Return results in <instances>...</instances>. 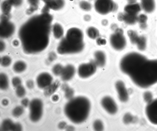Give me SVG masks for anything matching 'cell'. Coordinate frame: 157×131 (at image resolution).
Listing matches in <instances>:
<instances>
[{"mask_svg": "<svg viewBox=\"0 0 157 131\" xmlns=\"http://www.w3.org/2000/svg\"><path fill=\"white\" fill-rule=\"evenodd\" d=\"M147 117L152 124L157 125V98L148 103L145 110Z\"/></svg>", "mask_w": 157, "mask_h": 131, "instance_id": "9c48e42d", "label": "cell"}, {"mask_svg": "<svg viewBox=\"0 0 157 131\" xmlns=\"http://www.w3.org/2000/svg\"><path fill=\"white\" fill-rule=\"evenodd\" d=\"M132 119V117L131 115L129 114H126L123 117L124 122L128 124L129 123Z\"/></svg>", "mask_w": 157, "mask_h": 131, "instance_id": "d590c367", "label": "cell"}, {"mask_svg": "<svg viewBox=\"0 0 157 131\" xmlns=\"http://www.w3.org/2000/svg\"><path fill=\"white\" fill-rule=\"evenodd\" d=\"M59 97L57 95H55L53 96L52 97V99L54 101H56L58 100Z\"/></svg>", "mask_w": 157, "mask_h": 131, "instance_id": "c3c4849f", "label": "cell"}, {"mask_svg": "<svg viewBox=\"0 0 157 131\" xmlns=\"http://www.w3.org/2000/svg\"><path fill=\"white\" fill-rule=\"evenodd\" d=\"M91 16L89 15H86L84 17L85 20L86 21H89L91 19Z\"/></svg>", "mask_w": 157, "mask_h": 131, "instance_id": "bcb514c9", "label": "cell"}, {"mask_svg": "<svg viewBox=\"0 0 157 131\" xmlns=\"http://www.w3.org/2000/svg\"><path fill=\"white\" fill-rule=\"evenodd\" d=\"M65 129L67 131H72L74 129V127L71 126H67Z\"/></svg>", "mask_w": 157, "mask_h": 131, "instance_id": "7dc6e473", "label": "cell"}, {"mask_svg": "<svg viewBox=\"0 0 157 131\" xmlns=\"http://www.w3.org/2000/svg\"><path fill=\"white\" fill-rule=\"evenodd\" d=\"M75 72V67L72 65L68 64L63 67L60 75L62 80L66 81L71 79L74 76Z\"/></svg>", "mask_w": 157, "mask_h": 131, "instance_id": "e0dca14e", "label": "cell"}, {"mask_svg": "<svg viewBox=\"0 0 157 131\" xmlns=\"http://www.w3.org/2000/svg\"><path fill=\"white\" fill-rule=\"evenodd\" d=\"M27 86L29 89H32L34 87V83L32 80H29L26 82Z\"/></svg>", "mask_w": 157, "mask_h": 131, "instance_id": "60d3db41", "label": "cell"}, {"mask_svg": "<svg viewBox=\"0 0 157 131\" xmlns=\"http://www.w3.org/2000/svg\"><path fill=\"white\" fill-rule=\"evenodd\" d=\"M94 8L97 13L105 15L117 11L118 6L113 0H95Z\"/></svg>", "mask_w": 157, "mask_h": 131, "instance_id": "8992f818", "label": "cell"}, {"mask_svg": "<svg viewBox=\"0 0 157 131\" xmlns=\"http://www.w3.org/2000/svg\"><path fill=\"white\" fill-rule=\"evenodd\" d=\"M124 12L129 14L138 16L142 11L138 2L128 3L124 7Z\"/></svg>", "mask_w": 157, "mask_h": 131, "instance_id": "2e32d148", "label": "cell"}, {"mask_svg": "<svg viewBox=\"0 0 157 131\" xmlns=\"http://www.w3.org/2000/svg\"><path fill=\"white\" fill-rule=\"evenodd\" d=\"M84 43L65 36L60 41L57 47L58 53L61 55L74 54L82 51Z\"/></svg>", "mask_w": 157, "mask_h": 131, "instance_id": "277c9868", "label": "cell"}, {"mask_svg": "<svg viewBox=\"0 0 157 131\" xmlns=\"http://www.w3.org/2000/svg\"><path fill=\"white\" fill-rule=\"evenodd\" d=\"M13 43L14 44V45H17L18 44V42L17 40H14L13 42Z\"/></svg>", "mask_w": 157, "mask_h": 131, "instance_id": "816d5d0a", "label": "cell"}, {"mask_svg": "<svg viewBox=\"0 0 157 131\" xmlns=\"http://www.w3.org/2000/svg\"><path fill=\"white\" fill-rule=\"evenodd\" d=\"M5 43L2 41L0 42V51L1 52L4 50L5 48Z\"/></svg>", "mask_w": 157, "mask_h": 131, "instance_id": "f6af8a7d", "label": "cell"}, {"mask_svg": "<svg viewBox=\"0 0 157 131\" xmlns=\"http://www.w3.org/2000/svg\"><path fill=\"white\" fill-rule=\"evenodd\" d=\"M138 16L129 14L124 12L119 13L117 18L119 21H123L127 24L131 25L137 23Z\"/></svg>", "mask_w": 157, "mask_h": 131, "instance_id": "9a60e30c", "label": "cell"}, {"mask_svg": "<svg viewBox=\"0 0 157 131\" xmlns=\"http://www.w3.org/2000/svg\"><path fill=\"white\" fill-rule=\"evenodd\" d=\"M86 33L90 38L93 39L98 38L99 35L98 30L93 27H88L86 29Z\"/></svg>", "mask_w": 157, "mask_h": 131, "instance_id": "cb8c5ba5", "label": "cell"}, {"mask_svg": "<svg viewBox=\"0 0 157 131\" xmlns=\"http://www.w3.org/2000/svg\"><path fill=\"white\" fill-rule=\"evenodd\" d=\"M11 62V59L8 56H4L1 58L0 64L2 66L8 67L10 65Z\"/></svg>", "mask_w": 157, "mask_h": 131, "instance_id": "1f68e13d", "label": "cell"}, {"mask_svg": "<svg viewBox=\"0 0 157 131\" xmlns=\"http://www.w3.org/2000/svg\"><path fill=\"white\" fill-rule=\"evenodd\" d=\"M120 67L139 87L147 88L157 83V59H149L140 52H131L122 57Z\"/></svg>", "mask_w": 157, "mask_h": 131, "instance_id": "7a4b0ae2", "label": "cell"}, {"mask_svg": "<svg viewBox=\"0 0 157 131\" xmlns=\"http://www.w3.org/2000/svg\"><path fill=\"white\" fill-rule=\"evenodd\" d=\"M22 129L21 125L19 123H14L12 131H21Z\"/></svg>", "mask_w": 157, "mask_h": 131, "instance_id": "8d00e7d4", "label": "cell"}, {"mask_svg": "<svg viewBox=\"0 0 157 131\" xmlns=\"http://www.w3.org/2000/svg\"><path fill=\"white\" fill-rule=\"evenodd\" d=\"M9 86V80L7 75L4 73L0 75V88L3 90L6 89Z\"/></svg>", "mask_w": 157, "mask_h": 131, "instance_id": "d4e9b609", "label": "cell"}, {"mask_svg": "<svg viewBox=\"0 0 157 131\" xmlns=\"http://www.w3.org/2000/svg\"><path fill=\"white\" fill-rule=\"evenodd\" d=\"M101 103L103 107L108 113L113 115L117 112V105L111 97L108 96L104 97L101 100Z\"/></svg>", "mask_w": 157, "mask_h": 131, "instance_id": "7c38bea8", "label": "cell"}, {"mask_svg": "<svg viewBox=\"0 0 157 131\" xmlns=\"http://www.w3.org/2000/svg\"><path fill=\"white\" fill-rule=\"evenodd\" d=\"M14 123L10 119H5L2 123L1 129L2 131H12Z\"/></svg>", "mask_w": 157, "mask_h": 131, "instance_id": "4316f807", "label": "cell"}, {"mask_svg": "<svg viewBox=\"0 0 157 131\" xmlns=\"http://www.w3.org/2000/svg\"><path fill=\"white\" fill-rule=\"evenodd\" d=\"M90 104L89 100L82 96L73 98L66 104L65 113L72 122L78 124L84 122L89 115Z\"/></svg>", "mask_w": 157, "mask_h": 131, "instance_id": "3957f363", "label": "cell"}, {"mask_svg": "<svg viewBox=\"0 0 157 131\" xmlns=\"http://www.w3.org/2000/svg\"><path fill=\"white\" fill-rule=\"evenodd\" d=\"M97 67V66L93 60L87 63L82 64L79 66L78 68V75L82 78H88L95 72Z\"/></svg>", "mask_w": 157, "mask_h": 131, "instance_id": "ba28073f", "label": "cell"}, {"mask_svg": "<svg viewBox=\"0 0 157 131\" xmlns=\"http://www.w3.org/2000/svg\"><path fill=\"white\" fill-rule=\"evenodd\" d=\"M94 60L96 65L100 67H103L106 63V56L105 53L101 51H96L94 54Z\"/></svg>", "mask_w": 157, "mask_h": 131, "instance_id": "ac0fdd59", "label": "cell"}, {"mask_svg": "<svg viewBox=\"0 0 157 131\" xmlns=\"http://www.w3.org/2000/svg\"><path fill=\"white\" fill-rule=\"evenodd\" d=\"M49 7L54 10H58L64 6V0H49L47 2Z\"/></svg>", "mask_w": 157, "mask_h": 131, "instance_id": "ffe728a7", "label": "cell"}, {"mask_svg": "<svg viewBox=\"0 0 157 131\" xmlns=\"http://www.w3.org/2000/svg\"><path fill=\"white\" fill-rule=\"evenodd\" d=\"M61 89L65 92V96L66 98L71 99L73 98L74 91L66 84H63L61 86Z\"/></svg>", "mask_w": 157, "mask_h": 131, "instance_id": "484cf974", "label": "cell"}, {"mask_svg": "<svg viewBox=\"0 0 157 131\" xmlns=\"http://www.w3.org/2000/svg\"><path fill=\"white\" fill-rule=\"evenodd\" d=\"M56 56L54 53L52 52L49 54L48 59L50 61H52L56 59Z\"/></svg>", "mask_w": 157, "mask_h": 131, "instance_id": "7bdbcfd3", "label": "cell"}, {"mask_svg": "<svg viewBox=\"0 0 157 131\" xmlns=\"http://www.w3.org/2000/svg\"><path fill=\"white\" fill-rule=\"evenodd\" d=\"M109 40L112 47L117 50H122L126 45V40L121 28L117 27L114 30V32L110 36Z\"/></svg>", "mask_w": 157, "mask_h": 131, "instance_id": "5b68a950", "label": "cell"}, {"mask_svg": "<svg viewBox=\"0 0 157 131\" xmlns=\"http://www.w3.org/2000/svg\"><path fill=\"white\" fill-rule=\"evenodd\" d=\"M27 67L25 63L22 61L16 62L13 66V69L16 72L21 73L24 71Z\"/></svg>", "mask_w": 157, "mask_h": 131, "instance_id": "603a6c76", "label": "cell"}, {"mask_svg": "<svg viewBox=\"0 0 157 131\" xmlns=\"http://www.w3.org/2000/svg\"><path fill=\"white\" fill-rule=\"evenodd\" d=\"M93 128L96 131H102L104 129V126L102 122L100 120H96L94 122Z\"/></svg>", "mask_w": 157, "mask_h": 131, "instance_id": "d6a6232c", "label": "cell"}, {"mask_svg": "<svg viewBox=\"0 0 157 131\" xmlns=\"http://www.w3.org/2000/svg\"><path fill=\"white\" fill-rule=\"evenodd\" d=\"M144 98L146 101H148V102L151 100L152 95L150 93L147 92L144 93Z\"/></svg>", "mask_w": 157, "mask_h": 131, "instance_id": "f35d334b", "label": "cell"}, {"mask_svg": "<svg viewBox=\"0 0 157 131\" xmlns=\"http://www.w3.org/2000/svg\"><path fill=\"white\" fill-rule=\"evenodd\" d=\"M148 18L147 15L144 13H140L138 16L137 23L143 28H145L146 26Z\"/></svg>", "mask_w": 157, "mask_h": 131, "instance_id": "83f0119b", "label": "cell"}, {"mask_svg": "<svg viewBox=\"0 0 157 131\" xmlns=\"http://www.w3.org/2000/svg\"><path fill=\"white\" fill-rule=\"evenodd\" d=\"M12 82L13 86L17 88L21 85V81L19 78L15 77L12 79Z\"/></svg>", "mask_w": 157, "mask_h": 131, "instance_id": "e575fe53", "label": "cell"}, {"mask_svg": "<svg viewBox=\"0 0 157 131\" xmlns=\"http://www.w3.org/2000/svg\"><path fill=\"white\" fill-rule=\"evenodd\" d=\"M142 11L144 13L151 14L157 9V0H138Z\"/></svg>", "mask_w": 157, "mask_h": 131, "instance_id": "30bf717a", "label": "cell"}, {"mask_svg": "<svg viewBox=\"0 0 157 131\" xmlns=\"http://www.w3.org/2000/svg\"><path fill=\"white\" fill-rule=\"evenodd\" d=\"M0 28V36L3 38H7L11 36L15 30L14 24L8 20H2Z\"/></svg>", "mask_w": 157, "mask_h": 131, "instance_id": "8fae6325", "label": "cell"}, {"mask_svg": "<svg viewBox=\"0 0 157 131\" xmlns=\"http://www.w3.org/2000/svg\"><path fill=\"white\" fill-rule=\"evenodd\" d=\"M2 103L3 105L4 106H6L8 105L9 102L7 99H4L2 100Z\"/></svg>", "mask_w": 157, "mask_h": 131, "instance_id": "681fc988", "label": "cell"}, {"mask_svg": "<svg viewBox=\"0 0 157 131\" xmlns=\"http://www.w3.org/2000/svg\"><path fill=\"white\" fill-rule=\"evenodd\" d=\"M44 0L46 2H47L49 0Z\"/></svg>", "mask_w": 157, "mask_h": 131, "instance_id": "f5cc1de1", "label": "cell"}, {"mask_svg": "<svg viewBox=\"0 0 157 131\" xmlns=\"http://www.w3.org/2000/svg\"><path fill=\"white\" fill-rule=\"evenodd\" d=\"M24 112V109L22 106H18L14 108L12 111V115L15 117H18L21 115Z\"/></svg>", "mask_w": 157, "mask_h": 131, "instance_id": "f546056e", "label": "cell"}, {"mask_svg": "<svg viewBox=\"0 0 157 131\" xmlns=\"http://www.w3.org/2000/svg\"><path fill=\"white\" fill-rule=\"evenodd\" d=\"M11 5L17 6L21 4V0H8Z\"/></svg>", "mask_w": 157, "mask_h": 131, "instance_id": "b9f144b4", "label": "cell"}, {"mask_svg": "<svg viewBox=\"0 0 157 131\" xmlns=\"http://www.w3.org/2000/svg\"><path fill=\"white\" fill-rule=\"evenodd\" d=\"M53 32L54 37L56 39L61 38L63 34V30L59 24H55L53 27Z\"/></svg>", "mask_w": 157, "mask_h": 131, "instance_id": "7402d4cb", "label": "cell"}, {"mask_svg": "<svg viewBox=\"0 0 157 131\" xmlns=\"http://www.w3.org/2000/svg\"><path fill=\"white\" fill-rule=\"evenodd\" d=\"M16 93L17 95L19 97H22L25 95L26 91L23 86L21 85L16 88Z\"/></svg>", "mask_w": 157, "mask_h": 131, "instance_id": "836d02e7", "label": "cell"}, {"mask_svg": "<svg viewBox=\"0 0 157 131\" xmlns=\"http://www.w3.org/2000/svg\"><path fill=\"white\" fill-rule=\"evenodd\" d=\"M60 83L58 81H56L52 83L49 86L44 88V94L46 96H51L56 90L60 85Z\"/></svg>", "mask_w": 157, "mask_h": 131, "instance_id": "d6986e66", "label": "cell"}, {"mask_svg": "<svg viewBox=\"0 0 157 131\" xmlns=\"http://www.w3.org/2000/svg\"><path fill=\"white\" fill-rule=\"evenodd\" d=\"M127 34L131 43L136 45L140 40L141 35H139L136 31L132 30H128Z\"/></svg>", "mask_w": 157, "mask_h": 131, "instance_id": "44dd1931", "label": "cell"}, {"mask_svg": "<svg viewBox=\"0 0 157 131\" xmlns=\"http://www.w3.org/2000/svg\"><path fill=\"white\" fill-rule=\"evenodd\" d=\"M53 78L49 73L43 72L39 74L36 78V83L38 86L40 88H45L52 82Z\"/></svg>", "mask_w": 157, "mask_h": 131, "instance_id": "4fadbf2b", "label": "cell"}, {"mask_svg": "<svg viewBox=\"0 0 157 131\" xmlns=\"http://www.w3.org/2000/svg\"><path fill=\"white\" fill-rule=\"evenodd\" d=\"M102 24L104 26H106L108 24V21L107 20L104 19L102 20Z\"/></svg>", "mask_w": 157, "mask_h": 131, "instance_id": "f907efd6", "label": "cell"}, {"mask_svg": "<svg viewBox=\"0 0 157 131\" xmlns=\"http://www.w3.org/2000/svg\"><path fill=\"white\" fill-rule=\"evenodd\" d=\"M67 123L64 122H61L58 124V127L60 129H63L65 128L67 126Z\"/></svg>", "mask_w": 157, "mask_h": 131, "instance_id": "ee69618b", "label": "cell"}, {"mask_svg": "<svg viewBox=\"0 0 157 131\" xmlns=\"http://www.w3.org/2000/svg\"><path fill=\"white\" fill-rule=\"evenodd\" d=\"M79 6L82 10L86 11H90L92 7V5L90 2L85 0L80 2Z\"/></svg>", "mask_w": 157, "mask_h": 131, "instance_id": "f1b7e54d", "label": "cell"}, {"mask_svg": "<svg viewBox=\"0 0 157 131\" xmlns=\"http://www.w3.org/2000/svg\"><path fill=\"white\" fill-rule=\"evenodd\" d=\"M29 107L30 120L35 122L38 121L43 113V104L42 101L39 99H34L30 102Z\"/></svg>", "mask_w": 157, "mask_h": 131, "instance_id": "52a82bcc", "label": "cell"}, {"mask_svg": "<svg viewBox=\"0 0 157 131\" xmlns=\"http://www.w3.org/2000/svg\"><path fill=\"white\" fill-rule=\"evenodd\" d=\"M63 67L60 64H56L53 67L52 69V72L56 75H60L62 73Z\"/></svg>", "mask_w": 157, "mask_h": 131, "instance_id": "4dcf8cb0", "label": "cell"}, {"mask_svg": "<svg viewBox=\"0 0 157 131\" xmlns=\"http://www.w3.org/2000/svg\"><path fill=\"white\" fill-rule=\"evenodd\" d=\"M52 18L47 13L34 16L20 27L19 36L24 52H40L48 46Z\"/></svg>", "mask_w": 157, "mask_h": 131, "instance_id": "6da1fadb", "label": "cell"}, {"mask_svg": "<svg viewBox=\"0 0 157 131\" xmlns=\"http://www.w3.org/2000/svg\"><path fill=\"white\" fill-rule=\"evenodd\" d=\"M29 100L27 98L23 99L21 101V104L24 107H27L29 104Z\"/></svg>", "mask_w": 157, "mask_h": 131, "instance_id": "ab89813d", "label": "cell"}, {"mask_svg": "<svg viewBox=\"0 0 157 131\" xmlns=\"http://www.w3.org/2000/svg\"><path fill=\"white\" fill-rule=\"evenodd\" d=\"M97 43L99 45H105L106 43V40L101 38H98L96 40Z\"/></svg>", "mask_w": 157, "mask_h": 131, "instance_id": "74e56055", "label": "cell"}, {"mask_svg": "<svg viewBox=\"0 0 157 131\" xmlns=\"http://www.w3.org/2000/svg\"><path fill=\"white\" fill-rule=\"evenodd\" d=\"M115 87L117 92L119 98L122 102L126 101L128 99V94L124 83L122 81H117Z\"/></svg>", "mask_w": 157, "mask_h": 131, "instance_id": "5bb4252c", "label": "cell"}]
</instances>
